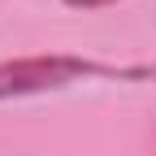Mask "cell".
I'll use <instances>...</instances> for the list:
<instances>
[{
	"instance_id": "2",
	"label": "cell",
	"mask_w": 156,
	"mask_h": 156,
	"mask_svg": "<svg viewBox=\"0 0 156 156\" xmlns=\"http://www.w3.org/2000/svg\"><path fill=\"white\" fill-rule=\"evenodd\" d=\"M69 9H108V5H122V0H61Z\"/></svg>"
},
{
	"instance_id": "1",
	"label": "cell",
	"mask_w": 156,
	"mask_h": 156,
	"mask_svg": "<svg viewBox=\"0 0 156 156\" xmlns=\"http://www.w3.org/2000/svg\"><path fill=\"white\" fill-rule=\"evenodd\" d=\"M83 78H117V83H143L156 78V65H104L91 56H69V52H39V56H17V61H0V100H17V95H39L56 91Z\"/></svg>"
}]
</instances>
